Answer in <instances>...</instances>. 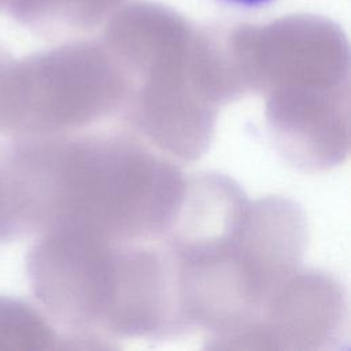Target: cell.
<instances>
[{"label": "cell", "instance_id": "2", "mask_svg": "<svg viewBox=\"0 0 351 351\" xmlns=\"http://www.w3.org/2000/svg\"><path fill=\"white\" fill-rule=\"evenodd\" d=\"M67 307L96 348L119 339L186 333L173 267L155 240H115L75 232L66 245Z\"/></svg>", "mask_w": 351, "mask_h": 351}, {"label": "cell", "instance_id": "1", "mask_svg": "<svg viewBox=\"0 0 351 351\" xmlns=\"http://www.w3.org/2000/svg\"><path fill=\"white\" fill-rule=\"evenodd\" d=\"M304 210L291 197L250 200L239 225L204 255L176 269L180 313L188 330L223 350L300 269L308 232Z\"/></svg>", "mask_w": 351, "mask_h": 351}, {"label": "cell", "instance_id": "5", "mask_svg": "<svg viewBox=\"0 0 351 351\" xmlns=\"http://www.w3.org/2000/svg\"><path fill=\"white\" fill-rule=\"evenodd\" d=\"M215 1L237 10H258L271 4L274 0H215Z\"/></svg>", "mask_w": 351, "mask_h": 351}, {"label": "cell", "instance_id": "4", "mask_svg": "<svg viewBox=\"0 0 351 351\" xmlns=\"http://www.w3.org/2000/svg\"><path fill=\"white\" fill-rule=\"evenodd\" d=\"M341 282L318 269H299L223 350H336L347 336Z\"/></svg>", "mask_w": 351, "mask_h": 351}, {"label": "cell", "instance_id": "3", "mask_svg": "<svg viewBox=\"0 0 351 351\" xmlns=\"http://www.w3.org/2000/svg\"><path fill=\"white\" fill-rule=\"evenodd\" d=\"M265 99V119L278 155L308 173L337 167L350 154V88L339 67L274 66L250 80Z\"/></svg>", "mask_w": 351, "mask_h": 351}]
</instances>
